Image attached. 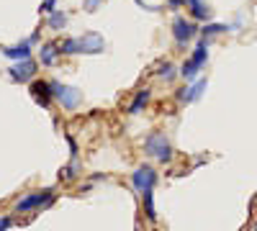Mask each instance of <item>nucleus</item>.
Masks as SVG:
<instances>
[{
    "instance_id": "15",
    "label": "nucleus",
    "mask_w": 257,
    "mask_h": 231,
    "mask_svg": "<svg viewBox=\"0 0 257 231\" xmlns=\"http://www.w3.org/2000/svg\"><path fill=\"white\" fill-rule=\"evenodd\" d=\"M142 198H144V213H147V218L155 221L157 218V211H155V203H152V190L142 193Z\"/></svg>"
},
{
    "instance_id": "4",
    "label": "nucleus",
    "mask_w": 257,
    "mask_h": 231,
    "mask_svg": "<svg viewBox=\"0 0 257 231\" xmlns=\"http://www.w3.org/2000/svg\"><path fill=\"white\" fill-rule=\"evenodd\" d=\"M52 93H54V98H57L67 111H75L80 103H82V93H80V90L67 88V85H59V82H52Z\"/></svg>"
},
{
    "instance_id": "20",
    "label": "nucleus",
    "mask_w": 257,
    "mask_h": 231,
    "mask_svg": "<svg viewBox=\"0 0 257 231\" xmlns=\"http://www.w3.org/2000/svg\"><path fill=\"white\" fill-rule=\"evenodd\" d=\"M8 226H11V218L3 216V218H0V231H8Z\"/></svg>"
},
{
    "instance_id": "16",
    "label": "nucleus",
    "mask_w": 257,
    "mask_h": 231,
    "mask_svg": "<svg viewBox=\"0 0 257 231\" xmlns=\"http://www.w3.org/2000/svg\"><path fill=\"white\" fill-rule=\"evenodd\" d=\"M201 31H203V36H213V34H224V31H231V26H226V24H206Z\"/></svg>"
},
{
    "instance_id": "14",
    "label": "nucleus",
    "mask_w": 257,
    "mask_h": 231,
    "mask_svg": "<svg viewBox=\"0 0 257 231\" xmlns=\"http://www.w3.org/2000/svg\"><path fill=\"white\" fill-rule=\"evenodd\" d=\"M149 95H152V93H149L147 88H144V90H139V93H137V98L132 100V106H128V113H139V111L147 106V103H149Z\"/></svg>"
},
{
    "instance_id": "1",
    "label": "nucleus",
    "mask_w": 257,
    "mask_h": 231,
    "mask_svg": "<svg viewBox=\"0 0 257 231\" xmlns=\"http://www.w3.org/2000/svg\"><path fill=\"white\" fill-rule=\"evenodd\" d=\"M105 47V41L100 34L90 31V34H85V36H75V39H64L62 44H59V52L62 54H100Z\"/></svg>"
},
{
    "instance_id": "18",
    "label": "nucleus",
    "mask_w": 257,
    "mask_h": 231,
    "mask_svg": "<svg viewBox=\"0 0 257 231\" xmlns=\"http://www.w3.org/2000/svg\"><path fill=\"white\" fill-rule=\"evenodd\" d=\"M157 75H160L162 80H167V82H170V80H173V77H175V67H173V65H170V62H165V65H162V67L157 70Z\"/></svg>"
},
{
    "instance_id": "8",
    "label": "nucleus",
    "mask_w": 257,
    "mask_h": 231,
    "mask_svg": "<svg viewBox=\"0 0 257 231\" xmlns=\"http://www.w3.org/2000/svg\"><path fill=\"white\" fill-rule=\"evenodd\" d=\"M29 90H31V95H34V100L39 103V106H49L52 103V98H54V93H52V82H44V80H34L31 85H29Z\"/></svg>"
},
{
    "instance_id": "9",
    "label": "nucleus",
    "mask_w": 257,
    "mask_h": 231,
    "mask_svg": "<svg viewBox=\"0 0 257 231\" xmlns=\"http://www.w3.org/2000/svg\"><path fill=\"white\" fill-rule=\"evenodd\" d=\"M34 75H36V62H34L31 57H29V59H21L18 65L11 67V77H13L16 82H29Z\"/></svg>"
},
{
    "instance_id": "19",
    "label": "nucleus",
    "mask_w": 257,
    "mask_h": 231,
    "mask_svg": "<svg viewBox=\"0 0 257 231\" xmlns=\"http://www.w3.org/2000/svg\"><path fill=\"white\" fill-rule=\"evenodd\" d=\"M41 11H44V13H54V0H44V3H41Z\"/></svg>"
},
{
    "instance_id": "5",
    "label": "nucleus",
    "mask_w": 257,
    "mask_h": 231,
    "mask_svg": "<svg viewBox=\"0 0 257 231\" xmlns=\"http://www.w3.org/2000/svg\"><path fill=\"white\" fill-rule=\"evenodd\" d=\"M157 182V172H155V167H149V164H142L134 170L132 175V185L137 187V193H147V190H152Z\"/></svg>"
},
{
    "instance_id": "2",
    "label": "nucleus",
    "mask_w": 257,
    "mask_h": 231,
    "mask_svg": "<svg viewBox=\"0 0 257 231\" xmlns=\"http://www.w3.org/2000/svg\"><path fill=\"white\" fill-rule=\"evenodd\" d=\"M144 152L149 157H155L157 162H170L173 159V146H170L167 136L162 131H152L144 139Z\"/></svg>"
},
{
    "instance_id": "12",
    "label": "nucleus",
    "mask_w": 257,
    "mask_h": 231,
    "mask_svg": "<svg viewBox=\"0 0 257 231\" xmlns=\"http://www.w3.org/2000/svg\"><path fill=\"white\" fill-rule=\"evenodd\" d=\"M3 54L11 57V59H29V57H31V41H24V44L8 47V49H3Z\"/></svg>"
},
{
    "instance_id": "21",
    "label": "nucleus",
    "mask_w": 257,
    "mask_h": 231,
    "mask_svg": "<svg viewBox=\"0 0 257 231\" xmlns=\"http://www.w3.org/2000/svg\"><path fill=\"white\" fill-rule=\"evenodd\" d=\"M183 3H185V0H167V6H170V8H180Z\"/></svg>"
},
{
    "instance_id": "3",
    "label": "nucleus",
    "mask_w": 257,
    "mask_h": 231,
    "mask_svg": "<svg viewBox=\"0 0 257 231\" xmlns=\"http://www.w3.org/2000/svg\"><path fill=\"white\" fill-rule=\"evenodd\" d=\"M206 59H208V36H203L198 44H196V49H193V54H190V59L188 62H183V67H180V75L185 77V80H193L198 72H201V67L206 65Z\"/></svg>"
},
{
    "instance_id": "6",
    "label": "nucleus",
    "mask_w": 257,
    "mask_h": 231,
    "mask_svg": "<svg viewBox=\"0 0 257 231\" xmlns=\"http://www.w3.org/2000/svg\"><path fill=\"white\" fill-rule=\"evenodd\" d=\"M47 203H52V190H36V193H29L26 198H21L16 203V211L18 213H29V211H34V208H41Z\"/></svg>"
},
{
    "instance_id": "10",
    "label": "nucleus",
    "mask_w": 257,
    "mask_h": 231,
    "mask_svg": "<svg viewBox=\"0 0 257 231\" xmlns=\"http://www.w3.org/2000/svg\"><path fill=\"white\" fill-rule=\"evenodd\" d=\"M206 90V80H198L196 85H190V88H185V93H180L178 95V100L180 103H193L196 98H201V93Z\"/></svg>"
},
{
    "instance_id": "7",
    "label": "nucleus",
    "mask_w": 257,
    "mask_h": 231,
    "mask_svg": "<svg viewBox=\"0 0 257 231\" xmlns=\"http://www.w3.org/2000/svg\"><path fill=\"white\" fill-rule=\"evenodd\" d=\"M196 31H198V26L193 24V21L183 18V16H178V18L173 21V36H175V44H178V47H185L188 41L196 36Z\"/></svg>"
},
{
    "instance_id": "11",
    "label": "nucleus",
    "mask_w": 257,
    "mask_h": 231,
    "mask_svg": "<svg viewBox=\"0 0 257 231\" xmlns=\"http://www.w3.org/2000/svg\"><path fill=\"white\" fill-rule=\"evenodd\" d=\"M185 6H188V11H190V16L193 18H198V21H208V6L203 3V0H185Z\"/></svg>"
},
{
    "instance_id": "17",
    "label": "nucleus",
    "mask_w": 257,
    "mask_h": 231,
    "mask_svg": "<svg viewBox=\"0 0 257 231\" xmlns=\"http://www.w3.org/2000/svg\"><path fill=\"white\" fill-rule=\"evenodd\" d=\"M64 24H67V16H64V13H52L49 29H64Z\"/></svg>"
},
{
    "instance_id": "13",
    "label": "nucleus",
    "mask_w": 257,
    "mask_h": 231,
    "mask_svg": "<svg viewBox=\"0 0 257 231\" xmlns=\"http://www.w3.org/2000/svg\"><path fill=\"white\" fill-rule=\"evenodd\" d=\"M57 54H62L59 52V47H54V44H44L39 49V59H41V65L44 67H52L54 65V59H57Z\"/></svg>"
}]
</instances>
